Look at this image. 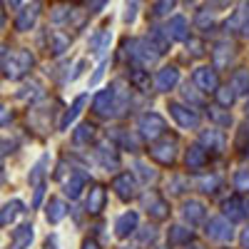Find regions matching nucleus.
I'll use <instances>...</instances> for the list:
<instances>
[{
  "label": "nucleus",
  "instance_id": "obj_1",
  "mask_svg": "<svg viewBox=\"0 0 249 249\" xmlns=\"http://www.w3.org/2000/svg\"><path fill=\"white\" fill-rule=\"evenodd\" d=\"M37 13H40V5L25 8L23 13L18 15V20H15V25H18V30H28V28H33V23H35V20H37Z\"/></svg>",
  "mask_w": 249,
  "mask_h": 249
},
{
  "label": "nucleus",
  "instance_id": "obj_2",
  "mask_svg": "<svg viewBox=\"0 0 249 249\" xmlns=\"http://www.w3.org/2000/svg\"><path fill=\"white\" fill-rule=\"evenodd\" d=\"M167 35L172 37H184V18H172V23L167 25Z\"/></svg>",
  "mask_w": 249,
  "mask_h": 249
},
{
  "label": "nucleus",
  "instance_id": "obj_3",
  "mask_svg": "<svg viewBox=\"0 0 249 249\" xmlns=\"http://www.w3.org/2000/svg\"><path fill=\"white\" fill-rule=\"evenodd\" d=\"M175 80H177V70H172V68H164L157 77L160 85H175Z\"/></svg>",
  "mask_w": 249,
  "mask_h": 249
},
{
  "label": "nucleus",
  "instance_id": "obj_4",
  "mask_svg": "<svg viewBox=\"0 0 249 249\" xmlns=\"http://www.w3.org/2000/svg\"><path fill=\"white\" fill-rule=\"evenodd\" d=\"M172 5H175V0H157L155 3V15H164L167 10H172Z\"/></svg>",
  "mask_w": 249,
  "mask_h": 249
},
{
  "label": "nucleus",
  "instance_id": "obj_5",
  "mask_svg": "<svg viewBox=\"0 0 249 249\" xmlns=\"http://www.w3.org/2000/svg\"><path fill=\"white\" fill-rule=\"evenodd\" d=\"M107 0H90V5H92V10H100L102 5H105Z\"/></svg>",
  "mask_w": 249,
  "mask_h": 249
},
{
  "label": "nucleus",
  "instance_id": "obj_6",
  "mask_svg": "<svg viewBox=\"0 0 249 249\" xmlns=\"http://www.w3.org/2000/svg\"><path fill=\"white\" fill-rule=\"evenodd\" d=\"M212 3H214L217 8H224V5H230V3H232V0H212Z\"/></svg>",
  "mask_w": 249,
  "mask_h": 249
},
{
  "label": "nucleus",
  "instance_id": "obj_7",
  "mask_svg": "<svg viewBox=\"0 0 249 249\" xmlns=\"http://www.w3.org/2000/svg\"><path fill=\"white\" fill-rule=\"evenodd\" d=\"M10 3H13V5H18V3H20V0H10Z\"/></svg>",
  "mask_w": 249,
  "mask_h": 249
}]
</instances>
